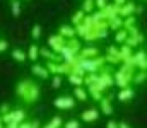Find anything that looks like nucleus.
Masks as SVG:
<instances>
[{
	"mask_svg": "<svg viewBox=\"0 0 147 128\" xmlns=\"http://www.w3.org/2000/svg\"><path fill=\"white\" fill-rule=\"evenodd\" d=\"M57 108H63V109H69V108H74V99L72 97H57L55 103H53Z\"/></svg>",
	"mask_w": 147,
	"mask_h": 128,
	"instance_id": "nucleus-1",
	"label": "nucleus"
},
{
	"mask_svg": "<svg viewBox=\"0 0 147 128\" xmlns=\"http://www.w3.org/2000/svg\"><path fill=\"white\" fill-rule=\"evenodd\" d=\"M98 116H99L98 109H87V111L82 113V120L84 121H94V120H98Z\"/></svg>",
	"mask_w": 147,
	"mask_h": 128,
	"instance_id": "nucleus-2",
	"label": "nucleus"
},
{
	"mask_svg": "<svg viewBox=\"0 0 147 128\" xmlns=\"http://www.w3.org/2000/svg\"><path fill=\"white\" fill-rule=\"evenodd\" d=\"M50 44H51L53 50H62L63 48V38L62 36H55V38L50 40Z\"/></svg>",
	"mask_w": 147,
	"mask_h": 128,
	"instance_id": "nucleus-3",
	"label": "nucleus"
},
{
	"mask_svg": "<svg viewBox=\"0 0 147 128\" xmlns=\"http://www.w3.org/2000/svg\"><path fill=\"white\" fill-rule=\"evenodd\" d=\"M134 97V90L132 89H123L120 94H118V99L120 101H128V99H132Z\"/></svg>",
	"mask_w": 147,
	"mask_h": 128,
	"instance_id": "nucleus-4",
	"label": "nucleus"
},
{
	"mask_svg": "<svg viewBox=\"0 0 147 128\" xmlns=\"http://www.w3.org/2000/svg\"><path fill=\"white\" fill-rule=\"evenodd\" d=\"M33 72H34L36 75H39V77H45V79L48 77V70H46L45 67H39V65H34V67H33Z\"/></svg>",
	"mask_w": 147,
	"mask_h": 128,
	"instance_id": "nucleus-5",
	"label": "nucleus"
},
{
	"mask_svg": "<svg viewBox=\"0 0 147 128\" xmlns=\"http://www.w3.org/2000/svg\"><path fill=\"white\" fill-rule=\"evenodd\" d=\"M134 63H137V65H140L142 68H146V53H137Z\"/></svg>",
	"mask_w": 147,
	"mask_h": 128,
	"instance_id": "nucleus-6",
	"label": "nucleus"
},
{
	"mask_svg": "<svg viewBox=\"0 0 147 128\" xmlns=\"http://www.w3.org/2000/svg\"><path fill=\"white\" fill-rule=\"evenodd\" d=\"M60 33H62V36H67V38H74V34H75V31H74L70 26H63L60 29Z\"/></svg>",
	"mask_w": 147,
	"mask_h": 128,
	"instance_id": "nucleus-7",
	"label": "nucleus"
},
{
	"mask_svg": "<svg viewBox=\"0 0 147 128\" xmlns=\"http://www.w3.org/2000/svg\"><path fill=\"white\" fill-rule=\"evenodd\" d=\"M12 56H14L17 62H24V60H26V55H24V51H21V50H14V51H12Z\"/></svg>",
	"mask_w": 147,
	"mask_h": 128,
	"instance_id": "nucleus-8",
	"label": "nucleus"
},
{
	"mask_svg": "<svg viewBox=\"0 0 147 128\" xmlns=\"http://www.w3.org/2000/svg\"><path fill=\"white\" fill-rule=\"evenodd\" d=\"M12 14L17 17L21 14V7H19V2H12Z\"/></svg>",
	"mask_w": 147,
	"mask_h": 128,
	"instance_id": "nucleus-9",
	"label": "nucleus"
},
{
	"mask_svg": "<svg viewBox=\"0 0 147 128\" xmlns=\"http://www.w3.org/2000/svg\"><path fill=\"white\" fill-rule=\"evenodd\" d=\"M29 58H31V60H36L38 58V48L34 46V44L29 48Z\"/></svg>",
	"mask_w": 147,
	"mask_h": 128,
	"instance_id": "nucleus-10",
	"label": "nucleus"
},
{
	"mask_svg": "<svg viewBox=\"0 0 147 128\" xmlns=\"http://www.w3.org/2000/svg\"><path fill=\"white\" fill-rule=\"evenodd\" d=\"M60 123H62V120H60V118H53V121H51L50 125H46L45 128H57V127H60Z\"/></svg>",
	"mask_w": 147,
	"mask_h": 128,
	"instance_id": "nucleus-11",
	"label": "nucleus"
},
{
	"mask_svg": "<svg viewBox=\"0 0 147 128\" xmlns=\"http://www.w3.org/2000/svg\"><path fill=\"white\" fill-rule=\"evenodd\" d=\"M69 79H70V82H74V84H77V85H80L82 84V79H80V77H79V75H70V77H69Z\"/></svg>",
	"mask_w": 147,
	"mask_h": 128,
	"instance_id": "nucleus-12",
	"label": "nucleus"
},
{
	"mask_svg": "<svg viewBox=\"0 0 147 128\" xmlns=\"http://www.w3.org/2000/svg\"><path fill=\"white\" fill-rule=\"evenodd\" d=\"M60 84H62V79H60V77H55V79L51 80V87H53V89H58Z\"/></svg>",
	"mask_w": 147,
	"mask_h": 128,
	"instance_id": "nucleus-13",
	"label": "nucleus"
},
{
	"mask_svg": "<svg viewBox=\"0 0 147 128\" xmlns=\"http://www.w3.org/2000/svg\"><path fill=\"white\" fill-rule=\"evenodd\" d=\"M75 96H77L79 99H86V92H84L80 87H77V89H75Z\"/></svg>",
	"mask_w": 147,
	"mask_h": 128,
	"instance_id": "nucleus-14",
	"label": "nucleus"
},
{
	"mask_svg": "<svg viewBox=\"0 0 147 128\" xmlns=\"http://www.w3.org/2000/svg\"><path fill=\"white\" fill-rule=\"evenodd\" d=\"M91 9H92V0H86V2H84V10H82V12H89Z\"/></svg>",
	"mask_w": 147,
	"mask_h": 128,
	"instance_id": "nucleus-15",
	"label": "nucleus"
},
{
	"mask_svg": "<svg viewBox=\"0 0 147 128\" xmlns=\"http://www.w3.org/2000/svg\"><path fill=\"white\" fill-rule=\"evenodd\" d=\"M33 36L34 38H39L41 36V26H34L33 27Z\"/></svg>",
	"mask_w": 147,
	"mask_h": 128,
	"instance_id": "nucleus-16",
	"label": "nucleus"
},
{
	"mask_svg": "<svg viewBox=\"0 0 147 128\" xmlns=\"http://www.w3.org/2000/svg\"><path fill=\"white\" fill-rule=\"evenodd\" d=\"M103 109H105V113H106V115H110V113H111L110 104H108V99H105V101H103Z\"/></svg>",
	"mask_w": 147,
	"mask_h": 128,
	"instance_id": "nucleus-17",
	"label": "nucleus"
},
{
	"mask_svg": "<svg viewBox=\"0 0 147 128\" xmlns=\"http://www.w3.org/2000/svg\"><path fill=\"white\" fill-rule=\"evenodd\" d=\"M65 128H79V123H77V121H67V123H65Z\"/></svg>",
	"mask_w": 147,
	"mask_h": 128,
	"instance_id": "nucleus-18",
	"label": "nucleus"
},
{
	"mask_svg": "<svg viewBox=\"0 0 147 128\" xmlns=\"http://www.w3.org/2000/svg\"><path fill=\"white\" fill-rule=\"evenodd\" d=\"M134 10V5L132 3H128V7H125L123 10H121V14H128V12H132Z\"/></svg>",
	"mask_w": 147,
	"mask_h": 128,
	"instance_id": "nucleus-19",
	"label": "nucleus"
},
{
	"mask_svg": "<svg viewBox=\"0 0 147 128\" xmlns=\"http://www.w3.org/2000/svg\"><path fill=\"white\" fill-rule=\"evenodd\" d=\"M125 38H127V33H123V31H121V33H120V34L116 36V40H118V41H123Z\"/></svg>",
	"mask_w": 147,
	"mask_h": 128,
	"instance_id": "nucleus-20",
	"label": "nucleus"
},
{
	"mask_svg": "<svg viewBox=\"0 0 147 128\" xmlns=\"http://www.w3.org/2000/svg\"><path fill=\"white\" fill-rule=\"evenodd\" d=\"M82 15H84V12H79V14L74 17V22H80V17H82Z\"/></svg>",
	"mask_w": 147,
	"mask_h": 128,
	"instance_id": "nucleus-21",
	"label": "nucleus"
},
{
	"mask_svg": "<svg viewBox=\"0 0 147 128\" xmlns=\"http://www.w3.org/2000/svg\"><path fill=\"white\" fill-rule=\"evenodd\" d=\"M96 3H98V7H106V0H96Z\"/></svg>",
	"mask_w": 147,
	"mask_h": 128,
	"instance_id": "nucleus-22",
	"label": "nucleus"
},
{
	"mask_svg": "<svg viewBox=\"0 0 147 128\" xmlns=\"http://www.w3.org/2000/svg\"><path fill=\"white\" fill-rule=\"evenodd\" d=\"M7 50V41H0V51H5Z\"/></svg>",
	"mask_w": 147,
	"mask_h": 128,
	"instance_id": "nucleus-23",
	"label": "nucleus"
},
{
	"mask_svg": "<svg viewBox=\"0 0 147 128\" xmlns=\"http://www.w3.org/2000/svg\"><path fill=\"white\" fill-rule=\"evenodd\" d=\"M108 128H118V123H115V121H108Z\"/></svg>",
	"mask_w": 147,
	"mask_h": 128,
	"instance_id": "nucleus-24",
	"label": "nucleus"
},
{
	"mask_svg": "<svg viewBox=\"0 0 147 128\" xmlns=\"http://www.w3.org/2000/svg\"><path fill=\"white\" fill-rule=\"evenodd\" d=\"M118 128H130L127 123H118Z\"/></svg>",
	"mask_w": 147,
	"mask_h": 128,
	"instance_id": "nucleus-25",
	"label": "nucleus"
},
{
	"mask_svg": "<svg viewBox=\"0 0 147 128\" xmlns=\"http://www.w3.org/2000/svg\"><path fill=\"white\" fill-rule=\"evenodd\" d=\"M115 2H116V3H123V0H115Z\"/></svg>",
	"mask_w": 147,
	"mask_h": 128,
	"instance_id": "nucleus-26",
	"label": "nucleus"
}]
</instances>
